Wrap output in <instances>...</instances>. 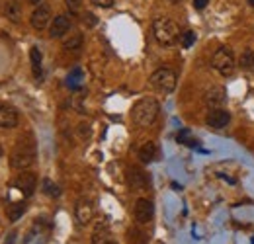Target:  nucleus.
I'll list each match as a JSON object with an SVG mask.
<instances>
[{
	"instance_id": "nucleus-1",
	"label": "nucleus",
	"mask_w": 254,
	"mask_h": 244,
	"mask_svg": "<svg viewBox=\"0 0 254 244\" xmlns=\"http://www.w3.org/2000/svg\"><path fill=\"white\" fill-rule=\"evenodd\" d=\"M35 143L33 139L28 135V137H20V141L16 143L14 151L10 154V166L14 170H28L35 162Z\"/></svg>"
},
{
	"instance_id": "nucleus-2",
	"label": "nucleus",
	"mask_w": 254,
	"mask_h": 244,
	"mask_svg": "<svg viewBox=\"0 0 254 244\" xmlns=\"http://www.w3.org/2000/svg\"><path fill=\"white\" fill-rule=\"evenodd\" d=\"M159 112H160V106L155 98H141V100L133 106L131 118H133L135 125H139V127H149V125H153L155 120L159 118Z\"/></svg>"
},
{
	"instance_id": "nucleus-3",
	"label": "nucleus",
	"mask_w": 254,
	"mask_h": 244,
	"mask_svg": "<svg viewBox=\"0 0 254 244\" xmlns=\"http://www.w3.org/2000/svg\"><path fill=\"white\" fill-rule=\"evenodd\" d=\"M153 33H155V37H157V41H159L160 45L170 47V45H174L180 39L182 31L178 28V24L172 22L170 18H157L153 22Z\"/></svg>"
},
{
	"instance_id": "nucleus-4",
	"label": "nucleus",
	"mask_w": 254,
	"mask_h": 244,
	"mask_svg": "<svg viewBox=\"0 0 254 244\" xmlns=\"http://www.w3.org/2000/svg\"><path fill=\"white\" fill-rule=\"evenodd\" d=\"M213 68L223 74V76H231L237 68V59L233 55V51L229 47H219L215 53H213V59H211Z\"/></svg>"
},
{
	"instance_id": "nucleus-5",
	"label": "nucleus",
	"mask_w": 254,
	"mask_h": 244,
	"mask_svg": "<svg viewBox=\"0 0 254 244\" xmlns=\"http://www.w3.org/2000/svg\"><path fill=\"white\" fill-rule=\"evenodd\" d=\"M151 84L157 88L159 92H164V94H170L176 88V72L172 68H157L153 74H151Z\"/></svg>"
},
{
	"instance_id": "nucleus-6",
	"label": "nucleus",
	"mask_w": 254,
	"mask_h": 244,
	"mask_svg": "<svg viewBox=\"0 0 254 244\" xmlns=\"http://www.w3.org/2000/svg\"><path fill=\"white\" fill-rule=\"evenodd\" d=\"M153 215H155V205H153L151 199L141 197V199L135 201L133 217H135V221H137L139 225H147V223H151V221H153Z\"/></svg>"
},
{
	"instance_id": "nucleus-7",
	"label": "nucleus",
	"mask_w": 254,
	"mask_h": 244,
	"mask_svg": "<svg viewBox=\"0 0 254 244\" xmlns=\"http://www.w3.org/2000/svg\"><path fill=\"white\" fill-rule=\"evenodd\" d=\"M16 187L22 191L24 197H32L35 187H37V176L30 170H22L16 178Z\"/></svg>"
},
{
	"instance_id": "nucleus-8",
	"label": "nucleus",
	"mask_w": 254,
	"mask_h": 244,
	"mask_svg": "<svg viewBox=\"0 0 254 244\" xmlns=\"http://www.w3.org/2000/svg\"><path fill=\"white\" fill-rule=\"evenodd\" d=\"M32 28L37 31L45 30L51 22V8L47 4H37V8L32 12Z\"/></svg>"
},
{
	"instance_id": "nucleus-9",
	"label": "nucleus",
	"mask_w": 254,
	"mask_h": 244,
	"mask_svg": "<svg viewBox=\"0 0 254 244\" xmlns=\"http://www.w3.org/2000/svg\"><path fill=\"white\" fill-rule=\"evenodd\" d=\"M74 217H76L80 227H86L94 219V205H92V201L90 199H80L76 203V207H74Z\"/></svg>"
},
{
	"instance_id": "nucleus-10",
	"label": "nucleus",
	"mask_w": 254,
	"mask_h": 244,
	"mask_svg": "<svg viewBox=\"0 0 254 244\" xmlns=\"http://www.w3.org/2000/svg\"><path fill=\"white\" fill-rule=\"evenodd\" d=\"M205 123L211 127V129H225L229 123H231V114L227 112V110H221V108H215V110H211L209 114H207V118H205Z\"/></svg>"
},
{
	"instance_id": "nucleus-11",
	"label": "nucleus",
	"mask_w": 254,
	"mask_h": 244,
	"mask_svg": "<svg viewBox=\"0 0 254 244\" xmlns=\"http://www.w3.org/2000/svg\"><path fill=\"white\" fill-rule=\"evenodd\" d=\"M227 102V90L225 86H211L209 90L205 92V106L215 110V108H221L223 104Z\"/></svg>"
},
{
	"instance_id": "nucleus-12",
	"label": "nucleus",
	"mask_w": 254,
	"mask_h": 244,
	"mask_svg": "<svg viewBox=\"0 0 254 244\" xmlns=\"http://www.w3.org/2000/svg\"><path fill=\"white\" fill-rule=\"evenodd\" d=\"M70 31V18L68 16H57L55 20H53V24H51V28H49V35L53 37V39H59V37H63Z\"/></svg>"
},
{
	"instance_id": "nucleus-13",
	"label": "nucleus",
	"mask_w": 254,
	"mask_h": 244,
	"mask_svg": "<svg viewBox=\"0 0 254 244\" xmlns=\"http://www.w3.org/2000/svg\"><path fill=\"white\" fill-rule=\"evenodd\" d=\"M127 183L131 189H147L149 180H147V174L139 168H129L127 170Z\"/></svg>"
},
{
	"instance_id": "nucleus-14",
	"label": "nucleus",
	"mask_w": 254,
	"mask_h": 244,
	"mask_svg": "<svg viewBox=\"0 0 254 244\" xmlns=\"http://www.w3.org/2000/svg\"><path fill=\"white\" fill-rule=\"evenodd\" d=\"M18 125V112L12 106H0V127L14 129Z\"/></svg>"
},
{
	"instance_id": "nucleus-15",
	"label": "nucleus",
	"mask_w": 254,
	"mask_h": 244,
	"mask_svg": "<svg viewBox=\"0 0 254 244\" xmlns=\"http://www.w3.org/2000/svg\"><path fill=\"white\" fill-rule=\"evenodd\" d=\"M110 243V227L106 221H100L92 233V244H108Z\"/></svg>"
},
{
	"instance_id": "nucleus-16",
	"label": "nucleus",
	"mask_w": 254,
	"mask_h": 244,
	"mask_svg": "<svg viewBox=\"0 0 254 244\" xmlns=\"http://www.w3.org/2000/svg\"><path fill=\"white\" fill-rule=\"evenodd\" d=\"M157 156H159V147H157V143H153V141L145 143V145L139 149V158H141V162H145V164L157 160Z\"/></svg>"
},
{
	"instance_id": "nucleus-17",
	"label": "nucleus",
	"mask_w": 254,
	"mask_h": 244,
	"mask_svg": "<svg viewBox=\"0 0 254 244\" xmlns=\"http://www.w3.org/2000/svg\"><path fill=\"white\" fill-rule=\"evenodd\" d=\"M6 18L14 24H18L22 20V4L18 0H8L6 4Z\"/></svg>"
},
{
	"instance_id": "nucleus-18",
	"label": "nucleus",
	"mask_w": 254,
	"mask_h": 244,
	"mask_svg": "<svg viewBox=\"0 0 254 244\" xmlns=\"http://www.w3.org/2000/svg\"><path fill=\"white\" fill-rule=\"evenodd\" d=\"M24 213H26V203H24V201H12V203L8 205V209H6V215H8V219H10L12 223H16L18 219H22Z\"/></svg>"
},
{
	"instance_id": "nucleus-19",
	"label": "nucleus",
	"mask_w": 254,
	"mask_h": 244,
	"mask_svg": "<svg viewBox=\"0 0 254 244\" xmlns=\"http://www.w3.org/2000/svg\"><path fill=\"white\" fill-rule=\"evenodd\" d=\"M82 43H84V39H82V33H72L68 39H64L63 47H64V51H70V53H78V51H80V47H82Z\"/></svg>"
},
{
	"instance_id": "nucleus-20",
	"label": "nucleus",
	"mask_w": 254,
	"mask_h": 244,
	"mask_svg": "<svg viewBox=\"0 0 254 244\" xmlns=\"http://www.w3.org/2000/svg\"><path fill=\"white\" fill-rule=\"evenodd\" d=\"M30 59H32V66H33V74L35 78H41V51L37 47H32L30 51Z\"/></svg>"
},
{
	"instance_id": "nucleus-21",
	"label": "nucleus",
	"mask_w": 254,
	"mask_h": 244,
	"mask_svg": "<svg viewBox=\"0 0 254 244\" xmlns=\"http://www.w3.org/2000/svg\"><path fill=\"white\" fill-rule=\"evenodd\" d=\"M239 64H241L243 68H247V70L254 68V51L253 49H245V51H243V55H241V59H239Z\"/></svg>"
},
{
	"instance_id": "nucleus-22",
	"label": "nucleus",
	"mask_w": 254,
	"mask_h": 244,
	"mask_svg": "<svg viewBox=\"0 0 254 244\" xmlns=\"http://www.w3.org/2000/svg\"><path fill=\"white\" fill-rule=\"evenodd\" d=\"M43 191H45L47 195H51V197H57V195H61V189H59V185H57V183H53L51 180H43Z\"/></svg>"
},
{
	"instance_id": "nucleus-23",
	"label": "nucleus",
	"mask_w": 254,
	"mask_h": 244,
	"mask_svg": "<svg viewBox=\"0 0 254 244\" xmlns=\"http://www.w3.org/2000/svg\"><path fill=\"white\" fill-rule=\"evenodd\" d=\"M193 41H195V33H193V31H182V33H180V43H182V47H186V49H188V47H191V45H193Z\"/></svg>"
},
{
	"instance_id": "nucleus-24",
	"label": "nucleus",
	"mask_w": 254,
	"mask_h": 244,
	"mask_svg": "<svg viewBox=\"0 0 254 244\" xmlns=\"http://www.w3.org/2000/svg\"><path fill=\"white\" fill-rule=\"evenodd\" d=\"M64 4H66V8H68L72 14L80 12V8H82V0H64Z\"/></svg>"
},
{
	"instance_id": "nucleus-25",
	"label": "nucleus",
	"mask_w": 254,
	"mask_h": 244,
	"mask_svg": "<svg viewBox=\"0 0 254 244\" xmlns=\"http://www.w3.org/2000/svg\"><path fill=\"white\" fill-rule=\"evenodd\" d=\"M84 24L90 26V28L96 26V16L92 14V12H86V14H84Z\"/></svg>"
},
{
	"instance_id": "nucleus-26",
	"label": "nucleus",
	"mask_w": 254,
	"mask_h": 244,
	"mask_svg": "<svg viewBox=\"0 0 254 244\" xmlns=\"http://www.w3.org/2000/svg\"><path fill=\"white\" fill-rule=\"evenodd\" d=\"M96 6H100V8H110V6H114V0H92Z\"/></svg>"
},
{
	"instance_id": "nucleus-27",
	"label": "nucleus",
	"mask_w": 254,
	"mask_h": 244,
	"mask_svg": "<svg viewBox=\"0 0 254 244\" xmlns=\"http://www.w3.org/2000/svg\"><path fill=\"white\" fill-rule=\"evenodd\" d=\"M193 6H195L197 10H201V8L207 6V0H193Z\"/></svg>"
},
{
	"instance_id": "nucleus-28",
	"label": "nucleus",
	"mask_w": 254,
	"mask_h": 244,
	"mask_svg": "<svg viewBox=\"0 0 254 244\" xmlns=\"http://www.w3.org/2000/svg\"><path fill=\"white\" fill-rule=\"evenodd\" d=\"M32 4H41V0H30Z\"/></svg>"
},
{
	"instance_id": "nucleus-29",
	"label": "nucleus",
	"mask_w": 254,
	"mask_h": 244,
	"mask_svg": "<svg viewBox=\"0 0 254 244\" xmlns=\"http://www.w3.org/2000/svg\"><path fill=\"white\" fill-rule=\"evenodd\" d=\"M249 2H251V6H253V8H254V0H249Z\"/></svg>"
},
{
	"instance_id": "nucleus-30",
	"label": "nucleus",
	"mask_w": 254,
	"mask_h": 244,
	"mask_svg": "<svg viewBox=\"0 0 254 244\" xmlns=\"http://www.w3.org/2000/svg\"><path fill=\"white\" fill-rule=\"evenodd\" d=\"M170 2H172V4H176V2H180V0H170Z\"/></svg>"
},
{
	"instance_id": "nucleus-31",
	"label": "nucleus",
	"mask_w": 254,
	"mask_h": 244,
	"mask_svg": "<svg viewBox=\"0 0 254 244\" xmlns=\"http://www.w3.org/2000/svg\"><path fill=\"white\" fill-rule=\"evenodd\" d=\"M108 244H118V243H114V241H110V243H108Z\"/></svg>"
},
{
	"instance_id": "nucleus-32",
	"label": "nucleus",
	"mask_w": 254,
	"mask_h": 244,
	"mask_svg": "<svg viewBox=\"0 0 254 244\" xmlns=\"http://www.w3.org/2000/svg\"><path fill=\"white\" fill-rule=\"evenodd\" d=\"M0 156H2V149H0Z\"/></svg>"
}]
</instances>
